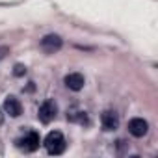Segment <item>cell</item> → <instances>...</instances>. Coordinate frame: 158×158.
I'll return each mask as SVG.
<instances>
[{"mask_svg": "<svg viewBox=\"0 0 158 158\" xmlns=\"http://www.w3.org/2000/svg\"><path fill=\"white\" fill-rule=\"evenodd\" d=\"M43 143H45V147H47L48 154H54V156H56V154H61V152L65 151V147H67V141H65L63 134H61V132H58V130L48 132Z\"/></svg>", "mask_w": 158, "mask_h": 158, "instance_id": "cell-1", "label": "cell"}, {"mask_svg": "<svg viewBox=\"0 0 158 158\" xmlns=\"http://www.w3.org/2000/svg\"><path fill=\"white\" fill-rule=\"evenodd\" d=\"M56 114H58V106H56V102H54L52 99H47V101L39 106V114H37V117H39L41 123L48 125V123L56 117Z\"/></svg>", "mask_w": 158, "mask_h": 158, "instance_id": "cell-2", "label": "cell"}, {"mask_svg": "<svg viewBox=\"0 0 158 158\" xmlns=\"http://www.w3.org/2000/svg\"><path fill=\"white\" fill-rule=\"evenodd\" d=\"M17 143H19V147L24 149L26 152H34L35 149H39V134H37V132H28L24 138L17 139Z\"/></svg>", "mask_w": 158, "mask_h": 158, "instance_id": "cell-3", "label": "cell"}, {"mask_svg": "<svg viewBox=\"0 0 158 158\" xmlns=\"http://www.w3.org/2000/svg\"><path fill=\"white\" fill-rule=\"evenodd\" d=\"M61 45H63V41H61V37L56 35V34H48V35H45V37L41 39V48H43L45 52H50V54L56 52V50H60Z\"/></svg>", "mask_w": 158, "mask_h": 158, "instance_id": "cell-4", "label": "cell"}, {"mask_svg": "<svg viewBox=\"0 0 158 158\" xmlns=\"http://www.w3.org/2000/svg\"><path fill=\"white\" fill-rule=\"evenodd\" d=\"M147 130H149V125H147L145 119H141V117H134V119L128 121V132H130L132 136L141 138V136L147 134Z\"/></svg>", "mask_w": 158, "mask_h": 158, "instance_id": "cell-5", "label": "cell"}, {"mask_svg": "<svg viewBox=\"0 0 158 158\" xmlns=\"http://www.w3.org/2000/svg\"><path fill=\"white\" fill-rule=\"evenodd\" d=\"M101 125H102V128L104 130H115L117 127H119V117H117V114L114 112V110H106V112H102V115H101Z\"/></svg>", "mask_w": 158, "mask_h": 158, "instance_id": "cell-6", "label": "cell"}, {"mask_svg": "<svg viewBox=\"0 0 158 158\" xmlns=\"http://www.w3.org/2000/svg\"><path fill=\"white\" fill-rule=\"evenodd\" d=\"M63 82H65V86H67L71 91H80V89L84 88V84H86L84 76H82L80 73H71V74H67V76L63 78Z\"/></svg>", "mask_w": 158, "mask_h": 158, "instance_id": "cell-7", "label": "cell"}, {"mask_svg": "<svg viewBox=\"0 0 158 158\" xmlns=\"http://www.w3.org/2000/svg\"><path fill=\"white\" fill-rule=\"evenodd\" d=\"M4 112L10 114L11 117H19L23 114V106H21L19 99L17 97H11V95L6 97V101H4Z\"/></svg>", "mask_w": 158, "mask_h": 158, "instance_id": "cell-8", "label": "cell"}, {"mask_svg": "<svg viewBox=\"0 0 158 158\" xmlns=\"http://www.w3.org/2000/svg\"><path fill=\"white\" fill-rule=\"evenodd\" d=\"M24 73H26V67H24V65H21V63H17V65L13 67V74H15V76H23Z\"/></svg>", "mask_w": 158, "mask_h": 158, "instance_id": "cell-9", "label": "cell"}, {"mask_svg": "<svg viewBox=\"0 0 158 158\" xmlns=\"http://www.w3.org/2000/svg\"><path fill=\"white\" fill-rule=\"evenodd\" d=\"M8 54H10V47H0V61H2Z\"/></svg>", "mask_w": 158, "mask_h": 158, "instance_id": "cell-10", "label": "cell"}, {"mask_svg": "<svg viewBox=\"0 0 158 158\" xmlns=\"http://www.w3.org/2000/svg\"><path fill=\"white\" fill-rule=\"evenodd\" d=\"M4 123V114H2V110H0V125Z\"/></svg>", "mask_w": 158, "mask_h": 158, "instance_id": "cell-11", "label": "cell"}]
</instances>
